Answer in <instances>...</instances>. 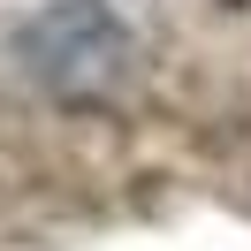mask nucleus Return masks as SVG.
<instances>
[{
  "mask_svg": "<svg viewBox=\"0 0 251 251\" xmlns=\"http://www.w3.org/2000/svg\"><path fill=\"white\" fill-rule=\"evenodd\" d=\"M16 53H23V69H31L53 99H69V107H107V99H122L129 69H137V38H129V23L114 16L107 0H53V8H38L16 31Z\"/></svg>",
  "mask_w": 251,
  "mask_h": 251,
  "instance_id": "1",
  "label": "nucleus"
}]
</instances>
